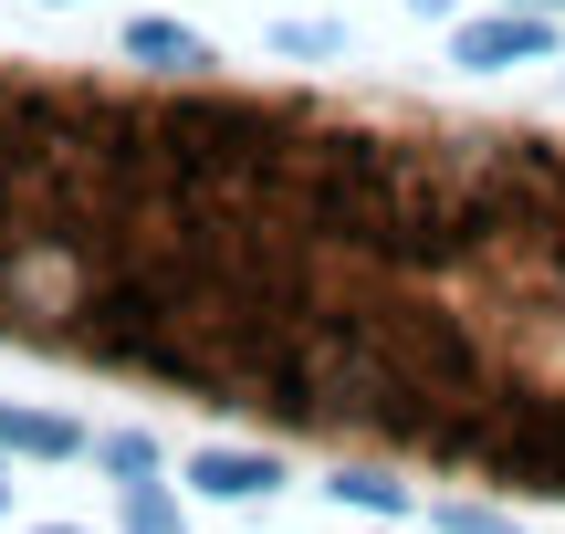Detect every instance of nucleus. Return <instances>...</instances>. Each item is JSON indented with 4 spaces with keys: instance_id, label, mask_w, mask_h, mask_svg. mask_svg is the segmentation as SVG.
Returning a JSON list of instances; mask_svg holds the SVG:
<instances>
[{
    "instance_id": "f257e3e1",
    "label": "nucleus",
    "mask_w": 565,
    "mask_h": 534,
    "mask_svg": "<svg viewBox=\"0 0 565 534\" xmlns=\"http://www.w3.org/2000/svg\"><path fill=\"white\" fill-rule=\"evenodd\" d=\"M450 53L471 63V74H503V63H545L555 53V21L545 11H492V21H461V42H450Z\"/></svg>"
},
{
    "instance_id": "f03ea898",
    "label": "nucleus",
    "mask_w": 565,
    "mask_h": 534,
    "mask_svg": "<svg viewBox=\"0 0 565 534\" xmlns=\"http://www.w3.org/2000/svg\"><path fill=\"white\" fill-rule=\"evenodd\" d=\"M189 482L221 493V503H252V493H273V482H282V461L273 451H200V461H189Z\"/></svg>"
},
{
    "instance_id": "7ed1b4c3",
    "label": "nucleus",
    "mask_w": 565,
    "mask_h": 534,
    "mask_svg": "<svg viewBox=\"0 0 565 534\" xmlns=\"http://www.w3.org/2000/svg\"><path fill=\"white\" fill-rule=\"evenodd\" d=\"M126 53H137V63H158V74H200V63H210V42L189 32V21H126Z\"/></svg>"
},
{
    "instance_id": "20e7f679",
    "label": "nucleus",
    "mask_w": 565,
    "mask_h": 534,
    "mask_svg": "<svg viewBox=\"0 0 565 534\" xmlns=\"http://www.w3.org/2000/svg\"><path fill=\"white\" fill-rule=\"evenodd\" d=\"M0 451H32V461H74L84 430L74 419H32V409H0Z\"/></svg>"
},
{
    "instance_id": "39448f33",
    "label": "nucleus",
    "mask_w": 565,
    "mask_h": 534,
    "mask_svg": "<svg viewBox=\"0 0 565 534\" xmlns=\"http://www.w3.org/2000/svg\"><path fill=\"white\" fill-rule=\"evenodd\" d=\"M324 493H335V503H356V514H377V524H398V514H408V493H398L387 472H335Z\"/></svg>"
},
{
    "instance_id": "423d86ee",
    "label": "nucleus",
    "mask_w": 565,
    "mask_h": 534,
    "mask_svg": "<svg viewBox=\"0 0 565 534\" xmlns=\"http://www.w3.org/2000/svg\"><path fill=\"white\" fill-rule=\"evenodd\" d=\"M126 534H189V524H179V503H168V493H158L147 472L126 482Z\"/></svg>"
},
{
    "instance_id": "0eeeda50",
    "label": "nucleus",
    "mask_w": 565,
    "mask_h": 534,
    "mask_svg": "<svg viewBox=\"0 0 565 534\" xmlns=\"http://www.w3.org/2000/svg\"><path fill=\"white\" fill-rule=\"evenodd\" d=\"M95 461H105V472H126V482H137V472H158V451H147L137 430H116V440H95Z\"/></svg>"
},
{
    "instance_id": "6e6552de",
    "label": "nucleus",
    "mask_w": 565,
    "mask_h": 534,
    "mask_svg": "<svg viewBox=\"0 0 565 534\" xmlns=\"http://www.w3.org/2000/svg\"><path fill=\"white\" fill-rule=\"evenodd\" d=\"M273 42H282V53H335V42H345V32H324V21H282V32H273Z\"/></svg>"
},
{
    "instance_id": "1a4fd4ad",
    "label": "nucleus",
    "mask_w": 565,
    "mask_h": 534,
    "mask_svg": "<svg viewBox=\"0 0 565 534\" xmlns=\"http://www.w3.org/2000/svg\"><path fill=\"white\" fill-rule=\"evenodd\" d=\"M440 524H450V534H513L503 514H471V503H450V514H440Z\"/></svg>"
},
{
    "instance_id": "9d476101",
    "label": "nucleus",
    "mask_w": 565,
    "mask_h": 534,
    "mask_svg": "<svg viewBox=\"0 0 565 534\" xmlns=\"http://www.w3.org/2000/svg\"><path fill=\"white\" fill-rule=\"evenodd\" d=\"M513 11H565V0H513Z\"/></svg>"
},
{
    "instance_id": "9b49d317",
    "label": "nucleus",
    "mask_w": 565,
    "mask_h": 534,
    "mask_svg": "<svg viewBox=\"0 0 565 534\" xmlns=\"http://www.w3.org/2000/svg\"><path fill=\"white\" fill-rule=\"evenodd\" d=\"M408 11H450V0H408Z\"/></svg>"
},
{
    "instance_id": "f8f14e48",
    "label": "nucleus",
    "mask_w": 565,
    "mask_h": 534,
    "mask_svg": "<svg viewBox=\"0 0 565 534\" xmlns=\"http://www.w3.org/2000/svg\"><path fill=\"white\" fill-rule=\"evenodd\" d=\"M0 503H11V472H0Z\"/></svg>"
},
{
    "instance_id": "ddd939ff",
    "label": "nucleus",
    "mask_w": 565,
    "mask_h": 534,
    "mask_svg": "<svg viewBox=\"0 0 565 534\" xmlns=\"http://www.w3.org/2000/svg\"><path fill=\"white\" fill-rule=\"evenodd\" d=\"M42 534H74V524H42Z\"/></svg>"
}]
</instances>
